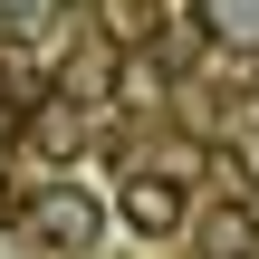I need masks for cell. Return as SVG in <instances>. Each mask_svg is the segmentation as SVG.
<instances>
[{
    "label": "cell",
    "mask_w": 259,
    "mask_h": 259,
    "mask_svg": "<svg viewBox=\"0 0 259 259\" xmlns=\"http://www.w3.org/2000/svg\"><path fill=\"white\" fill-rule=\"evenodd\" d=\"M115 221H125L135 240H173V231H183V183H173V173H125Z\"/></svg>",
    "instance_id": "6da1fadb"
},
{
    "label": "cell",
    "mask_w": 259,
    "mask_h": 259,
    "mask_svg": "<svg viewBox=\"0 0 259 259\" xmlns=\"http://www.w3.org/2000/svg\"><path fill=\"white\" fill-rule=\"evenodd\" d=\"M29 231H38L48 250H87V240H96V202H87L77 183H58V192L29 202Z\"/></svg>",
    "instance_id": "7a4b0ae2"
},
{
    "label": "cell",
    "mask_w": 259,
    "mask_h": 259,
    "mask_svg": "<svg viewBox=\"0 0 259 259\" xmlns=\"http://www.w3.org/2000/svg\"><path fill=\"white\" fill-rule=\"evenodd\" d=\"M96 38H106L115 58L154 48V38H163V0H96Z\"/></svg>",
    "instance_id": "3957f363"
},
{
    "label": "cell",
    "mask_w": 259,
    "mask_h": 259,
    "mask_svg": "<svg viewBox=\"0 0 259 259\" xmlns=\"http://www.w3.org/2000/svg\"><path fill=\"white\" fill-rule=\"evenodd\" d=\"M202 259H259V221H250V211H240V202L202 221Z\"/></svg>",
    "instance_id": "277c9868"
},
{
    "label": "cell",
    "mask_w": 259,
    "mask_h": 259,
    "mask_svg": "<svg viewBox=\"0 0 259 259\" xmlns=\"http://www.w3.org/2000/svg\"><path fill=\"white\" fill-rule=\"evenodd\" d=\"M211 10V38H240V48H259V0H202Z\"/></svg>",
    "instance_id": "5b68a950"
},
{
    "label": "cell",
    "mask_w": 259,
    "mask_h": 259,
    "mask_svg": "<svg viewBox=\"0 0 259 259\" xmlns=\"http://www.w3.org/2000/svg\"><path fill=\"white\" fill-rule=\"evenodd\" d=\"M38 144H48V154H77V115H67V106H38Z\"/></svg>",
    "instance_id": "8992f818"
},
{
    "label": "cell",
    "mask_w": 259,
    "mask_h": 259,
    "mask_svg": "<svg viewBox=\"0 0 259 259\" xmlns=\"http://www.w3.org/2000/svg\"><path fill=\"white\" fill-rule=\"evenodd\" d=\"M10 125H19V96H0V135H10Z\"/></svg>",
    "instance_id": "52a82bcc"
}]
</instances>
